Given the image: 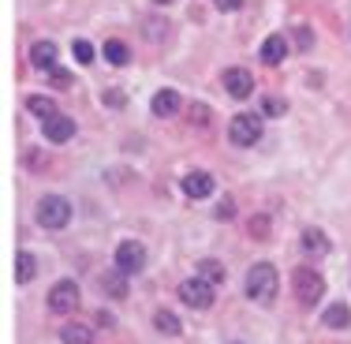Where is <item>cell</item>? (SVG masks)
Listing matches in <instances>:
<instances>
[{"label":"cell","instance_id":"1","mask_svg":"<svg viewBox=\"0 0 351 344\" xmlns=\"http://www.w3.org/2000/svg\"><path fill=\"white\" fill-rule=\"evenodd\" d=\"M247 296L254 299V303H269V299L277 296V270H273L269 262L250 266V273H247Z\"/></svg>","mask_w":351,"mask_h":344},{"label":"cell","instance_id":"2","mask_svg":"<svg viewBox=\"0 0 351 344\" xmlns=\"http://www.w3.org/2000/svg\"><path fill=\"white\" fill-rule=\"evenodd\" d=\"M291 284H295V299L303 307H314V303H322V296H325V281H322V273L311 270V266H299L295 277H291Z\"/></svg>","mask_w":351,"mask_h":344},{"label":"cell","instance_id":"3","mask_svg":"<svg viewBox=\"0 0 351 344\" xmlns=\"http://www.w3.org/2000/svg\"><path fill=\"white\" fill-rule=\"evenodd\" d=\"M228 139L236 146H254L262 139V113H236L228 124Z\"/></svg>","mask_w":351,"mask_h":344},{"label":"cell","instance_id":"4","mask_svg":"<svg viewBox=\"0 0 351 344\" xmlns=\"http://www.w3.org/2000/svg\"><path fill=\"white\" fill-rule=\"evenodd\" d=\"M38 221H41V229H64L71 221V203L60 195H45L38 203Z\"/></svg>","mask_w":351,"mask_h":344},{"label":"cell","instance_id":"5","mask_svg":"<svg viewBox=\"0 0 351 344\" xmlns=\"http://www.w3.org/2000/svg\"><path fill=\"white\" fill-rule=\"evenodd\" d=\"M116 270L120 273H128V277H135L146 270V247L135 240H123L120 247H116Z\"/></svg>","mask_w":351,"mask_h":344},{"label":"cell","instance_id":"6","mask_svg":"<svg viewBox=\"0 0 351 344\" xmlns=\"http://www.w3.org/2000/svg\"><path fill=\"white\" fill-rule=\"evenodd\" d=\"M180 299L191 310H206V307H213V284L202 281V277H191V281L180 284Z\"/></svg>","mask_w":351,"mask_h":344},{"label":"cell","instance_id":"7","mask_svg":"<svg viewBox=\"0 0 351 344\" xmlns=\"http://www.w3.org/2000/svg\"><path fill=\"white\" fill-rule=\"evenodd\" d=\"M49 307H53L56 314H71V310L79 307V284L75 281H56L53 292H49Z\"/></svg>","mask_w":351,"mask_h":344},{"label":"cell","instance_id":"8","mask_svg":"<svg viewBox=\"0 0 351 344\" xmlns=\"http://www.w3.org/2000/svg\"><path fill=\"white\" fill-rule=\"evenodd\" d=\"M224 90H228L236 102H243V98H250V90H254V75L247 68H228L224 71Z\"/></svg>","mask_w":351,"mask_h":344},{"label":"cell","instance_id":"9","mask_svg":"<svg viewBox=\"0 0 351 344\" xmlns=\"http://www.w3.org/2000/svg\"><path fill=\"white\" fill-rule=\"evenodd\" d=\"M41 131H45L49 142H71L75 120H71V116H64V113H56V116H49V120H41Z\"/></svg>","mask_w":351,"mask_h":344},{"label":"cell","instance_id":"10","mask_svg":"<svg viewBox=\"0 0 351 344\" xmlns=\"http://www.w3.org/2000/svg\"><path fill=\"white\" fill-rule=\"evenodd\" d=\"M258 56H262L265 68H277V64H284V56H288V38L284 34H269L262 41V49H258Z\"/></svg>","mask_w":351,"mask_h":344},{"label":"cell","instance_id":"11","mask_svg":"<svg viewBox=\"0 0 351 344\" xmlns=\"http://www.w3.org/2000/svg\"><path fill=\"white\" fill-rule=\"evenodd\" d=\"M180 187L187 198H206V195H213V176L210 172H187Z\"/></svg>","mask_w":351,"mask_h":344},{"label":"cell","instance_id":"12","mask_svg":"<svg viewBox=\"0 0 351 344\" xmlns=\"http://www.w3.org/2000/svg\"><path fill=\"white\" fill-rule=\"evenodd\" d=\"M56 45L53 41H38L34 49H30V64H34V68H41V71H53L56 68Z\"/></svg>","mask_w":351,"mask_h":344},{"label":"cell","instance_id":"13","mask_svg":"<svg viewBox=\"0 0 351 344\" xmlns=\"http://www.w3.org/2000/svg\"><path fill=\"white\" fill-rule=\"evenodd\" d=\"M299 243H303V251H306V255H314V258L329 255V240H325V232H322V229H306Z\"/></svg>","mask_w":351,"mask_h":344},{"label":"cell","instance_id":"14","mask_svg":"<svg viewBox=\"0 0 351 344\" xmlns=\"http://www.w3.org/2000/svg\"><path fill=\"white\" fill-rule=\"evenodd\" d=\"M154 113L157 116H176L180 113V94H176V90H157L154 94Z\"/></svg>","mask_w":351,"mask_h":344},{"label":"cell","instance_id":"15","mask_svg":"<svg viewBox=\"0 0 351 344\" xmlns=\"http://www.w3.org/2000/svg\"><path fill=\"white\" fill-rule=\"evenodd\" d=\"M34 273H38V258L30 255V251H19V258H15V277H19V284L34 281Z\"/></svg>","mask_w":351,"mask_h":344},{"label":"cell","instance_id":"16","mask_svg":"<svg viewBox=\"0 0 351 344\" xmlns=\"http://www.w3.org/2000/svg\"><path fill=\"white\" fill-rule=\"evenodd\" d=\"M101 53H105V60H108V64H116V68H123V64L131 60V49L123 45V41H116V38H112V41H105Z\"/></svg>","mask_w":351,"mask_h":344},{"label":"cell","instance_id":"17","mask_svg":"<svg viewBox=\"0 0 351 344\" xmlns=\"http://www.w3.org/2000/svg\"><path fill=\"white\" fill-rule=\"evenodd\" d=\"M198 277L217 288V284H224V266L217 262V258H202V262H198Z\"/></svg>","mask_w":351,"mask_h":344},{"label":"cell","instance_id":"18","mask_svg":"<svg viewBox=\"0 0 351 344\" xmlns=\"http://www.w3.org/2000/svg\"><path fill=\"white\" fill-rule=\"evenodd\" d=\"M325 325H329V330H348V325H351V310L344 303H332L329 310H325Z\"/></svg>","mask_w":351,"mask_h":344},{"label":"cell","instance_id":"19","mask_svg":"<svg viewBox=\"0 0 351 344\" xmlns=\"http://www.w3.org/2000/svg\"><path fill=\"white\" fill-rule=\"evenodd\" d=\"M60 341L64 344H90V341H94V333H90L86 325L71 322V325H64V330H60Z\"/></svg>","mask_w":351,"mask_h":344},{"label":"cell","instance_id":"20","mask_svg":"<svg viewBox=\"0 0 351 344\" xmlns=\"http://www.w3.org/2000/svg\"><path fill=\"white\" fill-rule=\"evenodd\" d=\"M123 277H128V273H120V270L101 277V288H105L112 299H123V292H128V281H123Z\"/></svg>","mask_w":351,"mask_h":344},{"label":"cell","instance_id":"21","mask_svg":"<svg viewBox=\"0 0 351 344\" xmlns=\"http://www.w3.org/2000/svg\"><path fill=\"white\" fill-rule=\"evenodd\" d=\"M27 108L38 116V120H49V116H56V105L49 102V98H41V94H34V98H27Z\"/></svg>","mask_w":351,"mask_h":344},{"label":"cell","instance_id":"22","mask_svg":"<svg viewBox=\"0 0 351 344\" xmlns=\"http://www.w3.org/2000/svg\"><path fill=\"white\" fill-rule=\"evenodd\" d=\"M154 325H157L161 333H169V337H176V333H180V318H176L172 310H157Z\"/></svg>","mask_w":351,"mask_h":344},{"label":"cell","instance_id":"23","mask_svg":"<svg viewBox=\"0 0 351 344\" xmlns=\"http://www.w3.org/2000/svg\"><path fill=\"white\" fill-rule=\"evenodd\" d=\"M284 108H288V102L277 94H269V98H262V116H284Z\"/></svg>","mask_w":351,"mask_h":344},{"label":"cell","instance_id":"24","mask_svg":"<svg viewBox=\"0 0 351 344\" xmlns=\"http://www.w3.org/2000/svg\"><path fill=\"white\" fill-rule=\"evenodd\" d=\"M71 53H75V60H79V64H90V60H94V45H90V41H75V45H71Z\"/></svg>","mask_w":351,"mask_h":344},{"label":"cell","instance_id":"25","mask_svg":"<svg viewBox=\"0 0 351 344\" xmlns=\"http://www.w3.org/2000/svg\"><path fill=\"white\" fill-rule=\"evenodd\" d=\"M295 45L303 49V53H311V45H314V30H311V27H295Z\"/></svg>","mask_w":351,"mask_h":344},{"label":"cell","instance_id":"26","mask_svg":"<svg viewBox=\"0 0 351 344\" xmlns=\"http://www.w3.org/2000/svg\"><path fill=\"white\" fill-rule=\"evenodd\" d=\"M49 79H53V87H56V90H68L71 82H75V79H71V71H64V68H53V71H49Z\"/></svg>","mask_w":351,"mask_h":344},{"label":"cell","instance_id":"27","mask_svg":"<svg viewBox=\"0 0 351 344\" xmlns=\"http://www.w3.org/2000/svg\"><path fill=\"white\" fill-rule=\"evenodd\" d=\"M191 113H195V124H202V128L210 124V108H206V105H195Z\"/></svg>","mask_w":351,"mask_h":344},{"label":"cell","instance_id":"28","mask_svg":"<svg viewBox=\"0 0 351 344\" xmlns=\"http://www.w3.org/2000/svg\"><path fill=\"white\" fill-rule=\"evenodd\" d=\"M217 8H221V12H239V8H243V0H213Z\"/></svg>","mask_w":351,"mask_h":344},{"label":"cell","instance_id":"29","mask_svg":"<svg viewBox=\"0 0 351 344\" xmlns=\"http://www.w3.org/2000/svg\"><path fill=\"white\" fill-rule=\"evenodd\" d=\"M232 214H236V206H232V198H224V203L217 206V217H224V221H228Z\"/></svg>","mask_w":351,"mask_h":344},{"label":"cell","instance_id":"30","mask_svg":"<svg viewBox=\"0 0 351 344\" xmlns=\"http://www.w3.org/2000/svg\"><path fill=\"white\" fill-rule=\"evenodd\" d=\"M157 4H169V0H157Z\"/></svg>","mask_w":351,"mask_h":344}]
</instances>
